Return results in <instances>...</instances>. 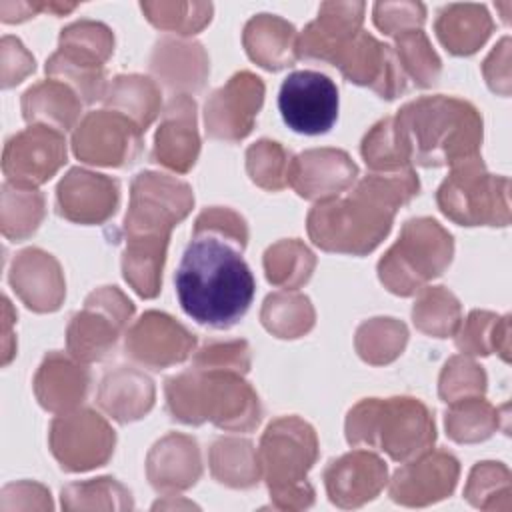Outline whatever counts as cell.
<instances>
[{"label":"cell","mask_w":512,"mask_h":512,"mask_svg":"<svg viewBox=\"0 0 512 512\" xmlns=\"http://www.w3.org/2000/svg\"><path fill=\"white\" fill-rule=\"evenodd\" d=\"M418 190L412 168L370 172L348 196L318 202L308 214V234L322 250L368 254L390 232L396 210Z\"/></svg>","instance_id":"cell-1"},{"label":"cell","mask_w":512,"mask_h":512,"mask_svg":"<svg viewBox=\"0 0 512 512\" xmlns=\"http://www.w3.org/2000/svg\"><path fill=\"white\" fill-rule=\"evenodd\" d=\"M174 284L182 310L216 330L234 326L248 312L256 290L242 248L212 232H192Z\"/></svg>","instance_id":"cell-2"},{"label":"cell","mask_w":512,"mask_h":512,"mask_svg":"<svg viewBox=\"0 0 512 512\" xmlns=\"http://www.w3.org/2000/svg\"><path fill=\"white\" fill-rule=\"evenodd\" d=\"M392 124L408 162L424 168L456 166L476 158L482 142L478 110L450 96L412 100L392 116Z\"/></svg>","instance_id":"cell-3"},{"label":"cell","mask_w":512,"mask_h":512,"mask_svg":"<svg viewBox=\"0 0 512 512\" xmlns=\"http://www.w3.org/2000/svg\"><path fill=\"white\" fill-rule=\"evenodd\" d=\"M164 390L172 418L184 424L210 420L224 430L248 432L262 416L258 396L240 372L194 366L168 378Z\"/></svg>","instance_id":"cell-4"},{"label":"cell","mask_w":512,"mask_h":512,"mask_svg":"<svg viewBox=\"0 0 512 512\" xmlns=\"http://www.w3.org/2000/svg\"><path fill=\"white\" fill-rule=\"evenodd\" d=\"M436 438L428 408L408 396L366 398L346 418V440L352 446L384 450L396 462H408L424 454Z\"/></svg>","instance_id":"cell-5"},{"label":"cell","mask_w":512,"mask_h":512,"mask_svg":"<svg viewBox=\"0 0 512 512\" xmlns=\"http://www.w3.org/2000/svg\"><path fill=\"white\" fill-rule=\"evenodd\" d=\"M260 474L278 508H308L314 488L306 474L318 456L314 428L298 416H282L266 428L256 450Z\"/></svg>","instance_id":"cell-6"},{"label":"cell","mask_w":512,"mask_h":512,"mask_svg":"<svg viewBox=\"0 0 512 512\" xmlns=\"http://www.w3.org/2000/svg\"><path fill=\"white\" fill-rule=\"evenodd\" d=\"M454 252L452 236L432 218H412L396 244L378 262L380 282L398 296H410L444 272Z\"/></svg>","instance_id":"cell-7"},{"label":"cell","mask_w":512,"mask_h":512,"mask_svg":"<svg viewBox=\"0 0 512 512\" xmlns=\"http://www.w3.org/2000/svg\"><path fill=\"white\" fill-rule=\"evenodd\" d=\"M440 210L462 226L508 224V178L484 170L480 156L454 166L436 194Z\"/></svg>","instance_id":"cell-8"},{"label":"cell","mask_w":512,"mask_h":512,"mask_svg":"<svg viewBox=\"0 0 512 512\" xmlns=\"http://www.w3.org/2000/svg\"><path fill=\"white\" fill-rule=\"evenodd\" d=\"M194 204L192 188L160 172H140L132 180L130 206L124 218L126 236H170Z\"/></svg>","instance_id":"cell-9"},{"label":"cell","mask_w":512,"mask_h":512,"mask_svg":"<svg viewBox=\"0 0 512 512\" xmlns=\"http://www.w3.org/2000/svg\"><path fill=\"white\" fill-rule=\"evenodd\" d=\"M134 314V304L116 288L94 290L68 324V352L80 362L104 360Z\"/></svg>","instance_id":"cell-10"},{"label":"cell","mask_w":512,"mask_h":512,"mask_svg":"<svg viewBox=\"0 0 512 512\" xmlns=\"http://www.w3.org/2000/svg\"><path fill=\"white\" fill-rule=\"evenodd\" d=\"M284 124L306 136L326 134L338 118V88L316 70H298L284 78L278 94Z\"/></svg>","instance_id":"cell-11"},{"label":"cell","mask_w":512,"mask_h":512,"mask_svg":"<svg viewBox=\"0 0 512 512\" xmlns=\"http://www.w3.org/2000/svg\"><path fill=\"white\" fill-rule=\"evenodd\" d=\"M114 442V430L92 410L64 412L50 424V450L68 472H84L106 464Z\"/></svg>","instance_id":"cell-12"},{"label":"cell","mask_w":512,"mask_h":512,"mask_svg":"<svg viewBox=\"0 0 512 512\" xmlns=\"http://www.w3.org/2000/svg\"><path fill=\"white\" fill-rule=\"evenodd\" d=\"M72 150L86 164L124 168L142 150V130L114 110L90 112L74 130Z\"/></svg>","instance_id":"cell-13"},{"label":"cell","mask_w":512,"mask_h":512,"mask_svg":"<svg viewBox=\"0 0 512 512\" xmlns=\"http://www.w3.org/2000/svg\"><path fill=\"white\" fill-rule=\"evenodd\" d=\"M64 162V134L44 124H30L8 138L2 154V172L10 184L36 188L48 182Z\"/></svg>","instance_id":"cell-14"},{"label":"cell","mask_w":512,"mask_h":512,"mask_svg":"<svg viewBox=\"0 0 512 512\" xmlns=\"http://www.w3.org/2000/svg\"><path fill=\"white\" fill-rule=\"evenodd\" d=\"M262 100L264 84L258 76L246 70L234 74L206 100V132L226 142L242 140L250 134Z\"/></svg>","instance_id":"cell-15"},{"label":"cell","mask_w":512,"mask_h":512,"mask_svg":"<svg viewBox=\"0 0 512 512\" xmlns=\"http://www.w3.org/2000/svg\"><path fill=\"white\" fill-rule=\"evenodd\" d=\"M332 66H338L344 78L350 82L368 86L386 100H392L408 90V82L394 48L382 44L372 34L362 30L336 56Z\"/></svg>","instance_id":"cell-16"},{"label":"cell","mask_w":512,"mask_h":512,"mask_svg":"<svg viewBox=\"0 0 512 512\" xmlns=\"http://www.w3.org/2000/svg\"><path fill=\"white\" fill-rule=\"evenodd\" d=\"M196 346L194 334L168 314L150 310L142 314L126 332V354L152 370H162L184 362Z\"/></svg>","instance_id":"cell-17"},{"label":"cell","mask_w":512,"mask_h":512,"mask_svg":"<svg viewBox=\"0 0 512 512\" xmlns=\"http://www.w3.org/2000/svg\"><path fill=\"white\" fill-rule=\"evenodd\" d=\"M118 182L82 168H72L56 188L60 216L78 224L106 222L118 208Z\"/></svg>","instance_id":"cell-18"},{"label":"cell","mask_w":512,"mask_h":512,"mask_svg":"<svg viewBox=\"0 0 512 512\" xmlns=\"http://www.w3.org/2000/svg\"><path fill=\"white\" fill-rule=\"evenodd\" d=\"M358 166L352 158L334 148H316L298 154L292 160L288 184L308 200H330L352 186Z\"/></svg>","instance_id":"cell-19"},{"label":"cell","mask_w":512,"mask_h":512,"mask_svg":"<svg viewBox=\"0 0 512 512\" xmlns=\"http://www.w3.org/2000/svg\"><path fill=\"white\" fill-rule=\"evenodd\" d=\"M364 8L362 2H324L318 18L298 36V58L334 64L336 56L360 32Z\"/></svg>","instance_id":"cell-20"},{"label":"cell","mask_w":512,"mask_h":512,"mask_svg":"<svg viewBox=\"0 0 512 512\" xmlns=\"http://www.w3.org/2000/svg\"><path fill=\"white\" fill-rule=\"evenodd\" d=\"M200 152L196 130V104L188 94H176L166 104L162 124L154 138L152 160L176 170L188 172Z\"/></svg>","instance_id":"cell-21"},{"label":"cell","mask_w":512,"mask_h":512,"mask_svg":"<svg viewBox=\"0 0 512 512\" xmlns=\"http://www.w3.org/2000/svg\"><path fill=\"white\" fill-rule=\"evenodd\" d=\"M458 480V460L446 452L428 454L400 468L390 482L394 502L424 506L452 494Z\"/></svg>","instance_id":"cell-22"},{"label":"cell","mask_w":512,"mask_h":512,"mask_svg":"<svg viewBox=\"0 0 512 512\" xmlns=\"http://www.w3.org/2000/svg\"><path fill=\"white\" fill-rule=\"evenodd\" d=\"M324 484L336 506L356 508L384 488L386 464L372 452L354 450L330 462L324 472Z\"/></svg>","instance_id":"cell-23"},{"label":"cell","mask_w":512,"mask_h":512,"mask_svg":"<svg viewBox=\"0 0 512 512\" xmlns=\"http://www.w3.org/2000/svg\"><path fill=\"white\" fill-rule=\"evenodd\" d=\"M10 284L34 312H54L64 300L60 264L40 248H26L12 260Z\"/></svg>","instance_id":"cell-24"},{"label":"cell","mask_w":512,"mask_h":512,"mask_svg":"<svg viewBox=\"0 0 512 512\" xmlns=\"http://www.w3.org/2000/svg\"><path fill=\"white\" fill-rule=\"evenodd\" d=\"M90 372L60 352H50L34 376V394L50 412H72L88 394Z\"/></svg>","instance_id":"cell-25"},{"label":"cell","mask_w":512,"mask_h":512,"mask_svg":"<svg viewBox=\"0 0 512 512\" xmlns=\"http://www.w3.org/2000/svg\"><path fill=\"white\" fill-rule=\"evenodd\" d=\"M146 468L150 484L158 492L186 490L194 486L202 474L196 440L184 434H168L150 450Z\"/></svg>","instance_id":"cell-26"},{"label":"cell","mask_w":512,"mask_h":512,"mask_svg":"<svg viewBox=\"0 0 512 512\" xmlns=\"http://www.w3.org/2000/svg\"><path fill=\"white\" fill-rule=\"evenodd\" d=\"M248 56L266 70H282L298 60L296 28L274 14H258L248 20L242 34Z\"/></svg>","instance_id":"cell-27"},{"label":"cell","mask_w":512,"mask_h":512,"mask_svg":"<svg viewBox=\"0 0 512 512\" xmlns=\"http://www.w3.org/2000/svg\"><path fill=\"white\" fill-rule=\"evenodd\" d=\"M150 68L170 90H200L208 74V58L198 42L162 38L154 48Z\"/></svg>","instance_id":"cell-28"},{"label":"cell","mask_w":512,"mask_h":512,"mask_svg":"<svg viewBox=\"0 0 512 512\" xmlns=\"http://www.w3.org/2000/svg\"><path fill=\"white\" fill-rule=\"evenodd\" d=\"M98 404L118 422L138 420L154 404L152 380L134 368L120 366L104 376L98 390Z\"/></svg>","instance_id":"cell-29"},{"label":"cell","mask_w":512,"mask_h":512,"mask_svg":"<svg viewBox=\"0 0 512 512\" xmlns=\"http://www.w3.org/2000/svg\"><path fill=\"white\" fill-rule=\"evenodd\" d=\"M82 112V100L64 82L44 80L30 86L22 96V116L30 124L70 130Z\"/></svg>","instance_id":"cell-30"},{"label":"cell","mask_w":512,"mask_h":512,"mask_svg":"<svg viewBox=\"0 0 512 512\" xmlns=\"http://www.w3.org/2000/svg\"><path fill=\"white\" fill-rule=\"evenodd\" d=\"M492 20L484 6L450 4L436 18V34L448 52L466 56L476 52L490 36Z\"/></svg>","instance_id":"cell-31"},{"label":"cell","mask_w":512,"mask_h":512,"mask_svg":"<svg viewBox=\"0 0 512 512\" xmlns=\"http://www.w3.org/2000/svg\"><path fill=\"white\" fill-rule=\"evenodd\" d=\"M112 52V30L102 22L80 20L60 32V46L54 54L64 62L84 70H104V62Z\"/></svg>","instance_id":"cell-32"},{"label":"cell","mask_w":512,"mask_h":512,"mask_svg":"<svg viewBox=\"0 0 512 512\" xmlns=\"http://www.w3.org/2000/svg\"><path fill=\"white\" fill-rule=\"evenodd\" d=\"M168 236H128L122 256L126 282L142 296L154 298L162 284Z\"/></svg>","instance_id":"cell-33"},{"label":"cell","mask_w":512,"mask_h":512,"mask_svg":"<svg viewBox=\"0 0 512 512\" xmlns=\"http://www.w3.org/2000/svg\"><path fill=\"white\" fill-rule=\"evenodd\" d=\"M104 104L146 132L160 112V90L154 80L140 74L116 76L106 88Z\"/></svg>","instance_id":"cell-34"},{"label":"cell","mask_w":512,"mask_h":512,"mask_svg":"<svg viewBox=\"0 0 512 512\" xmlns=\"http://www.w3.org/2000/svg\"><path fill=\"white\" fill-rule=\"evenodd\" d=\"M210 468L218 482L232 488H248L258 482V454L248 440L220 438L210 448Z\"/></svg>","instance_id":"cell-35"},{"label":"cell","mask_w":512,"mask_h":512,"mask_svg":"<svg viewBox=\"0 0 512 512\" xmlns=\"http://www.w3.org/2000/svg\"><path fill=\"white\" fill-rule=\"evenodd\" d=\"M44 218V196L36 188H22L10 182L2 186L0 224L4 238L22 242L32 236Z\"/></svg>","instance_id":"cell-36"},{"label":"cell","mask_w":512,"mask_h":512,"mask_svg":"<svg viewBox=\"0 0 512 512\" xmlns=\"http://www.w3.org/2000/svg\"><path fill=\"white\" fill-rule=\"evenodd\" d=\"M260 318L278 338H298L314 326V308L302 294L274 292L264 300Z\"/></svg>","instance_id":"cell-37"},{"label":"cell","mask_w":512,"mask_h":512,"mask_svg":"<svg viewBox=\"0 0 512 512\" xmlns=\"http://www.w3.org/2000/svg\"><path fill=\"white\" fill-rule=\"evenodd\" d=\"M314 254L300 240H280L264 254L268 282L280 288H300L312 276Z\"/></svg>","instance_id":"cell-38"},{"label":"cell","mask_w":512,"mask_h":512,"mask_svg":"<svg viewBox=\"0 0 512 512\" xmlns=\"http://www.w3.org/2000/svg\"><path fill=\"white\" fill-rule=\"evenodd\" d=\"M412 318L416 328L424 334L446 338L458 330L460 304L444 286L424 288L420 298L414 302Z\"/></svg>","instance_id":"cell-39"},{"label":"cell","mask_w":512,"mask_h":512,"mask_svg":"<svg viewBox=\"0 0 512 512\" xmlns=\"http://www.w3.org/2000/svg\"><path fill=\"white\" fill-rule=\"evenodd\" d=\"M408 330L394 318H372L356 332V350L370 364H388L402 354Z\"/></svg>","instance_id":"cell-40"},{"label":"cell","mask_w":512,"mask_h":512,"mask_svg":"<svg viewBox=\"0 0 512 512\" xmlns=\"http://www.w3.org/2000/svg\"><path fill=\"white\" fill-rule=\"evenodd\" d=\"M396 58L406 80H412L418 88H428L440 78V58L432 50L422 30H410L396 36Z\"/></svg>","instance_id":"cell-41"},{"label":"cell","mask_w":512,"mask_h":512,"mask_svg":"<svg viewBox=\"0 0 512 512\" xmlns=\"http://www.w3.org/2000/svg\"><path fill=\"white\" fill-rule=\"evenodd\" d=\"M446 414L448 436L456 442H478L492 434L496 428V410L480 396L450 402Z\"/></svg>","instance_id":"cell-42"},{"label":"cell","mask_w":512,"mask_h":512,"mask_svg":"<svg viewBox=\"0 0 512 512\" xmlns=\"http://www.w3.org/2000/svg\"><path fill=\"white\" fill-rule=\"evenodd\" d=\"M292 156L272 140H260L246 152V170L254 184L266 190H282L288 186Z\"/></svg>","instance_id":"cell-43"},{"label":"cell","mask_w":512,"mask_h":512,"mask_svg":"<svg viewBox=\"0 0 512 512\" xmlns=\"http://www.w3.org/2000/svg\"><path fill=\"white\" fill-rule=\"evenodd\" d=\"M140 8L156 28L178 34L202 30L212 16V4L206 2H142Z\"/></svg>","instance_id":"cell-44"},{"label":"cell","mask_w":512,"mask_h":512,"mask_svg":"<svg viewBox=\"0 0 512 512\" xmlns=\"http://www.w3.org/2000/svg\"><path fill=\"white\" fill-rule=\"evenodd\" d=\"M362 156L372 172H394V170L412 168L394 132L392 118L380 120L364 136Z\"/></svg>","instance_id":"cell-45"},{"label":"cell","mask_w":512,"mask_h":512,"mask_svg":"<svg viewBox=\"0 0 512 512\" xmlns=\"http://www.w3.org/2000/svg\"><path fill=\"white\" fill-rule=\"evenodd\" d=\"M486 390L484 370L464 356H454L446 362L440 376V398L456 402L470 396H482Z\"/></svg>","instance_id":"cell-46"},{"label":"cell","mask_w":512,"mask_h":512,"mask_svg":"<svg viewBox=\"0 0 512 512\" xmlns=\"http://www.w3.org/2000/svg\"><path fill=\"white\" fill-rule=\"evenodd\" d=\"M504 318H498L490 312L474 310L468 316L462 330L458 332L456 346L468 354H490L494 348L498 350L496 336H500L498 328L504 322ZM502 334H508V330H504Z\"/></svg>","instance_id":"cell-47"},{"label":"cell","mask_w":512,"mask_h":512,"mask_svg":"<svg viewBox=\"0 0 512 512\" xmlns=\"http://www.w3.org/2000/svg\"><path fill=\"white\" fill-rule=\"evenodd\" d=\"M426 8L420 2H378L374 4V24L390 36L420 30Z\"/></svg>","instance_id":"cell-48"},{"label":"cell","mask_w":512,"mask_h":512,"mask_svg":"<svg viewBox=\"0 0 512 512\" xmlns=\"http://www.w3.org/2000/svg\"><path fill=\"white\" fill-rule=\"evenodd\" d=\"M194 366L220 368L246 374L250 368V348L244 340L210 342L194 356Z\"/></svg>","instance_id":"cell-49"},{"label":"cell","mask_w":512,"mask_h":512,"mask_svg":"<svg viewBox=\"0 0 512 512\" xmlns=\"http://www.w3.org/2000/svg\"><path fill=\"white\" fill-rule=\"evenodd\" d=\"M192 232H212V234L224 236V238L232 240L234 244H238L242 250L246 248V242H248V228H246L244 218L240 214H236L228 208H220V206L204 210L196 218Z\"/></svg>","instance_id":"cell-50"},{"label":"cell","mask_w":512,"mask_h":512,"mask_svg":"<svg viewBox=\"0 0 512 512\" xmlns=\"http://www.w3.org/2000/svg\"><path fill=\"white\" fill-rule=\"evenodd\" d=\"M34 72V56L14 36L2 38V88L22 82L24 76Z\"/></svg>","instance_id":"cell-51"},{"label":"cell","mask_w":512,"mask_h":512,"mask_svg":"<svg viewBox=\"0 0 512 512\" xmlns=\"http://www.w3.org/2000/svg\"><path fill=\"white\" fill-rule=\"evenodd\" d=\"M36 12H44V4L30 2H0V18L2 22H22Z\"/></svg>","instance_id":"cell-52"}]
</instances>
